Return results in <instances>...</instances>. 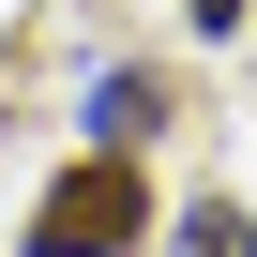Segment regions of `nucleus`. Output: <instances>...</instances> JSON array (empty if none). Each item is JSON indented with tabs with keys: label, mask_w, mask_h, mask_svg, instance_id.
I'll use <instances>...</instances> for the list:
<instances>
[{
	"label": "nucleus",
	"mask_w": 257,
	"mask_h": 257,
	"mask_svg": "<svg viewBox=\"0 0 257 257\" xmlns=\"http://www.w3.org/2000/svg\"><path fill=\"white\" fill-rule=\"evenodd\" d=\"M152 121H167V76H152V61H106V76L76 91V137H91V152H137Z\"/></svg>",
	"instance_id": "f03ea898"
},
{
	"label": "nucleus",
	"mask_w": 257,
	"mask_h": 257,
	"mask_svg": "<svg viewBox=\"0 0 257 257\" xmlns=\"http://www.w3.org/2000/svg\"><path fill=\"white\" fill-rule=\"evenodd\" d=\"M182 257H257V227H242V197H212V212L182 227Z\"/></svg>",
	"instance_id": "7ed1b4c3"
},
{
	"label": "nucleus",
	"mask_w": 257,
	"mask_h": 257,
	"mask_svg": "<svg viewBox=\"0 0 257 257\" xmlns=\"http://www.w3.org/2000/svg\"><path fill=\"white\" fill-rule=\"evenodd\" d=\"M152 242V182L137 152H76L46 197H31V257H137Z\"/></svg>",
	"instance_id": "f257e3e1"
},
{
	"label": "nucleus",
	"mask_w": 257,
	"mask_h": 257,
	"mask_svg": "<svg viewBox=\"0 0 257 257\" xmlns=\"http://www.w3.org/2000/svg\"><path fill=\"white\" fill-rule=\"evenodd\" d=\"M182 16H197V31H242V0H182Z\"/></svg>",
	"instance_id": "20e7f679"
}]
</instances>
